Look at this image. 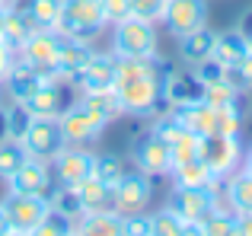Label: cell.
I'll return each instance as SVG.
<instances>
[{"label": "cell", "mask_w": 252, "mask_h": 236, "mask_svg": "<svg viewBox=\"0 0 252 236\" xmlns=\"http://www.w3.org/2000/svg\"><path fill=\"white\" fill-rule=\"evenodd\" d=\"M77 236H122V217L115 211H86L77 220Z\"/></svg>", "instance_id": "obj_20"}, {"label": "cell", "mask_w": 252, "mask_h": 236, "mask_svg": "<svg viewBox=\"0 0 252 236\" xmlns=\"http://www.w3.org/2000/svg\"><path fill=\"white\" fill-rule=\"evenodd\" d=\"M55 176L61 179V185L77 188L80 182H86L93 176V156L86 150H61L55 156Z\"/></svg>", "instance_id": "obj_15"}, {"label": "cell", "mask_w": 252, "mask_h": 236, "mask_svg": "<svg viewBox=\"0 0 252 236\" xmlns=\"http://www.w3.org/2000/svg\"><path fill=\"white\" fill-rule=\"evenodd\" d=\"M240 32L246 35V42H249V51H252V13H246V16H243V26H240Z\"/></svg>", "instance_id": "obj_43"}, {"label": "cell", "mask_w": 252, "mask_h": 236, "mask_svg": "<svg viewBox=\"0 0 252 236\" xmlns=\"http://www.w3.org/2000/svg\"><path fill=\"white\" fill-rule=\"evenodd\" d=\"M131 6V16L137 19H147V23H154V19H163V10H166V0H128Z\"/></svg>", "instance_id": "obj_38"}, {"label": "cell", "mask_w": 252, "mask_h": 236, "mask_svg": "<svg viewBox=\"0 0 252 236\" xmlns=\"http://www.w3.org/2000/svg\"><path fill=\"white\" fill-rule=\"evenodd\" d=\"M61 99H64L61 89H58L55 83L45 80L42 87H38L35 93L23 102V106L32 112V118H58V115H61Z\"/></svg>", "instance_id": "obj_24"}, {"label": "cell", "mask_w": 252, "mask_h": 236, "mask_svg": "<svg viewBox=\"0 0 252 236\" xmlns=\"http://www.w3.org/2000/svg\"><path fill=\"white\" fill-rule=\"evenodd\" d=\"M163 19H166L172 35L182 38V35H189V32H195V29L204 26L208 6H204V0H166Z\"/></svg>", "instance_id": "obj_9"}, {"label": "cell", "mask_w": 252, "mask_h": 236, "mask_svg": "<svg viewBox=\"0 0 252 236\" xmlns=\"http://www.w3.org/2000/svg\"><path fill=\"white\" fill-rule=\"evenodd\" d=\"M246 173H252V150H249V156H246Z\"/></svg>", "instance_id": "obj_47"}, {"label": "cell", "mask_w": 252, "mask_h": 236, "mask_svg": "<svg viewBox=\"0 0 252 236\" xmlns=\"http://www.w3.org/2000/svg\"><path fill=\"white\" fill-rule=\"evenodd\" d=\"M6 236H29V233H19V230H10Z\"/></svg>", "instance_id": "obj_48"}, {"label": "cell", "mask_w": 252, "mask_h": 236, "mask_svg": "<svg viewBox=\"0 0 252 236\" xmlns=\"http://www.w3.org/2000/svg\"><path fill=\"white\" fill-rule=\"evenodd\" d=\"M26 13L35 29H55L58 16H61V0H32Z\"/></svg>", "instance_id": "obj_31"}, {"label": "cell", "mask_w": 252, "mask_h": 236, "mask_svg": "<svg viewBox=\"0 0 252 236\" xmlns=\"http://www.w3.org/2000/svg\"><path fill=\"white\" fill-rule=\"evenodd\" d=\"M26 160H29V153H26V147L19 141L0 144V176H13Z\"/></svg>", "instance_id": "obj_35"}, {"label": "cell", "mask_w": 252, "mask_h": 236, "mask_svg": "<svg viewBox=\"0 0 252 236\" xmlns=\"http://www.w3.org/2000/svg\"><path fill=\"white\" fill-rule=\"evenodd\" d=\"M3 23H6V10L0 6V42H3Z\"/></svg>", "instance_id": "obj_46"}, {"label": "cell", "mask_w": 252, "mask_h": 236, "mask_svg": "<svg viewBox=\"0 0 252 236\" xmlns=\"http://www.w3.org/2000/svg\"><path fill=\"white\" fill-rule=\"evenodd\" d=\"M51 211L55 214H61V217H67V220H80L83 217V201H80V192L77 188H70V185H61L58 192H51Z\"/></svg>", "instance_id": "obj_27"}, {"label": "cell", "mask_w": 252, "mask_h": 236, "mask_svg": "<svg viewBox=\"0 0 252 236\" xmlns=\"http://www.w3.org/2000/svg\"><path fill=\"white\" fill-rule=\"evenodd\" d=\"M67 236H77V233H74V230H70V233H67Z\"/></svg>", "instance_id": "obj_49"}, {"label": "cell", "mask_w": 252, "mask_h": 236, "mask_svg": "<svg viewBox=\"0 0 252 236\" xmlns=\"http://www.w3.org/2000/svg\"><path fill=\"white\" fill-rule=\"evenodd\" d=\"M182 230H185V220L169 207H163L150 217V236H182Z\"/></svg>", "instance_id": "obj_34"}, {"label": "cell", "mask_w": 252, "mask_h": 236, "mask_svg": "<svg viewBox=\"0 0 252 236\" xmlns=\"http://www.w3.org/2000/svg\"><path fill=\"white\" fill-rule=\"evenodd\" d=\"M105 26L102 0H61V16L58 26L64 35L70 38H90Z\"/></svg>", "instance_id": "obj_2"}, {"label": "cell", "mask_w": 252, "mask_h": 236, "mask_svg": "<svg viewBox=\"0 0 252 236\" xmlns=\"http://www.w3.org/2000/svg\"><path fill=\"white\" fill-rule=\"evenodd\" d=\"M102 13H105V23H122L125 16H131V6L128 0H102Z\"/></svg>", "instance_id": "obj_40"}, {"label": "cell", "mask_w": 252, "mask_h": 236, "mask_svg": "<svg viewBox=\"0 0 252 236\" xmlns=\"http://www.w3.org/2000/svg\"><path fill=\"white\" fill-rule=\"evenodd\" d=\"M19 144L26 147V153H29L32 160H55V156L67 147L58 118H32L29 131L23 134Z\"/></svg>", "instance_id": "obj_4"}, {"label": "cell", "mask_w": 252, "mask_h": 236, "mask_svg": "<svg viewBox=\"0 0 252 236\" xmlns=\"http://www.w3.org/2000/svg\"><path fill=\"white\" fill-rule=\"evenodd\" d=\"M6 179H10V192H16V195H42V198L51 195V176H48V166L42 160H32L29 156Z\"/></svg>", "instance_id": "obj_12"}, {"label": "cell", "mask_w": 252, "mask_h": 236, "mask_svg": "<svg viewBox=\"0 0 252 236\" xmlns=\"http://www.w3.org/2000/svg\"><path fill=\"white\" fill-rule=\"evenodd\" d=\"M77 192H80L83 211H115V188L105 185L96 176H90L86 182H80Z\"/></svg>", "instance_id": "obj_21"}, {"label": "cell", "mask_w": 252, "mask_h": 236, "mask_svg": "<svg viewBox=\"0 0 252 236\" xmlns=\"http://www.w3.org/2000/svg\"><path fill=\"white\" fill-rule=\"evenodd\" d=\"M122 217V236H150V217L137 214H118Z\"/></svg>", "instance_id": "obj_39"}, {"label": "cell", "mask_w": 252, "mask_h": 236, "mask_svg": "<svg viewBox=\"0 0 252 236\" xmlns=\"http://www.w3.org/2000/svg\"><path fill=\"white\" fill-rule=\"evenodd\" d=\"M0 207H3L10 227L19 230V233H29L32 227H38L45 217H48V211H51L48 198H42V195H16V192L6 195Z\"/></svg>", "instance_id": "obj_5"}, {"label": "cell", "mask_w": 252, "mask_h": 236, "mask_svg": "<svg viewBox=\"0 0 252 236\" xmlns=\"http://www.w3.org/2000/svg\"><path fill=\"white\" fill-rule=\"evenodd\" d=\"M150 201V182L147 176L125 173L122 182L115 185V214H137Z\"/></svg>", "instance_id": "obj_13"}, {"label": "cell", "mask_w": 252, "mask_h": 236, "mask_svg": "<svg viewBox=\"0 0 252 236\" xmlns=\"http://www.w3.org/2000/svg\"><path fill=\"white\" fill-rule=\"evenodd\" d=\"M169 211H176L185 224H201L211 211H217V195L214 188H179L176 185Z\"/></svg>", "instance_id": "obj_7"}, {"label": "cell", "mask_w": 252, "mask_h": 236, "mask_svg": "<svg viewBox=\"0 0 252 236\" xmlns=\"http://www.w3.org/2000/svg\"><path fill=\"white\" fill-rule=\"evenodd\" d=\"M223 83H227L233 93H246V89H252V51L243 58V61L223 67Z\"/></svg>", "instance_id": "obj_30"}, {"label": "cell", "mask_w": 252, "mask_h": 236, "mask_svg": "<svg viewBox=\"0 0 252 236\" xmlns=\"http://www.w3.org/2000/svg\"><path fill=\"white\" fill-rule=\"evenodd\" d=\"M198 156L208 163V169L214 176H227L233 173L236 160H240V141H236V134H208L201 137V153Z\"/></svg>", "instance_id": "obj_8"}, {"label": "cell", "mask_w": 252, "mask_h": 236, "mask_svg": "<svg viewBox=\"0 0 252 236\" xmlns=\"http://www.w3.org/2000/svg\"><path fill=\"white\" fill-rule=\"evenodd\" d=\"M80 83H83V93L112 89V83H115V58H109V55H93L90 64H86L83 74H80Z\"/></svg>", "instance_id": "obj_17"}, {"label": "cell", "mask_w": 252, "mask_h": 236, "mask_svg": "<svg viewBox=\"0 0 252 236\" xmlns=\"http://www.w3.org/2000/svg\"><path fill=\"white\" fill-rule=\"evenodd\" d=\"M172 121H179L185 131L198 137H208L217 131V109L208 102H189V106H172Z\"/></svg>", "instance_id": "obj_14"}, {"label": "cell", "mask_w": 252, "mask_h": 236, "mask_svg": "<svg viewBox=\"0 0 252 236\" xmlns=\"http://www.w3.org/2000/svg\"><path fill=\"white\" fill-rule=\"evenodd\" d=\"M58 51H61V38L51 29H35L29 38L23 42V58L29 67L42 70V74H51L58 64Z\"/></svg>", "instance_id": "obj_10"}, {"label": "cell", "mask_w": 252, "mask_h": 236, "mask_svg": "<svg viewBox=\"0 0 252 236\" xmlns=\"http://www.w3.org/2000/svg\"><path fill=\"white\" fill-rule=\"evenodd\" d=\"M182 236H204V230H201V224H185Z\"/></svg>", "instance_id": "obj_44"}, {"label": "cell", "mask_w": 252, "mask_h": 236, "mask_svg": "<svg viewBox=\"0 0 252 236\" xmlns=\"http://www.w3.org/2000/svg\"><path fill=\"white\" fill-rule=\"evenodd\" d=\"M3 3H6V0H0V6H3Z\"/></svg>", "instance_id": "obj_50"}, {"label": "cell", "mask_w": 252, "mask_h": 236, "mask_svg": "<svg viewBox=\"0 0 252 236\" xmlns=\"http://www.w3.org/2000/svg\"><path fill=\"white\" fill-rule=\"evenodd\" d=\"M214 35H217V32H211L208 26L189 32V35H182V61L195 64V67L201 61H208V58L214 55Z\"/></svg>", "instance_id": "obj_25"}, {"label": "cell", "mask_w": 252, "mask_h": 236, "mask_svg": "<svg viewBox=\"0 0 252 236\" xmlns=\"http://www.w3.org/2000/svg\"><path fill=\"white\" fill-rule=\"evenodd\" d=\"M236 227L240 236H252V214H236Z\"/></svg>", "instance_id": "obj_42"}, {"label": "cell", "mask_w": 252, "mask_h": 236, "mask_svg": "<svg viewBox=\"0 0 252 236\" xmlns=\"http://www.w3.org/2000/svg\"><path fill=\"white\" fill-rule=\"evenodd\" d=\"M42 83H45V74L35 70V67H29V64L10 67V74H6V87H10V96L16 102H26L38 87H42Z\"/></svg>", "instance_id": "obj_23"}, {"label": "cell", "mask_w": 252, "mask_h": 236, "mask_svg": "<svg viewBox=\"0 0 252 236\" xmlns=\"http://www.w3.org/2000/svg\"><path fill=\"white\" fill-rule=\"evenodd\" d=\"M93 176H96V179H102L105 185L115 188L118 182H122V176H125V163H122V156H115V153L93 156Z\"/></svg>", "instance_id": "obj_32"}, {"label": "cell", "mask_w": 252, "mask_h": 236, "mask_svg": "<svg viewBox=\"0 0 252 236\" xmlns=\"http://www.w3.org/2000/svg\"><path fill=\"white\" fill-rule=\"evenodd\" d=\"M35 32V26H32L29 13H6V23H3V42L10 45V48H16V45H23L26 38Z\"/></svg>", "instance_id": "obj_29"}, {"label": "cell", "mask_w": 252, "mask_h": 236, "mask_svg": "<svg viewBox=\"0 0 252 236\" xmlns=\"http://www.w3.org/2000/svg\"><path fill=\"white\" fill-rule=\"evenodd\" d=\"M172 179H176L179 188H214L220 176H214L208 169V163H204L201 156H195V160H189V163L172 166Z\"/></svg>", "instance_id": "obj_18"}, {"label": "cell", "mask_w": 252, "mask_h": 236, "mask_svg": "<svg viewBox=\"0 0 252 236\" xmlns=\"http://www.w3.org/2000/svg\"><path fill=\"white\" fill-rule=\"evenodd\" d=\"M201 230H204V236H240L236 214H227V211H211L201 220Z\"/></svg>", "instance_id": "obj_33"}, {"label": "cell", "mask_w": 252, "mask_h": 236, "mask_svg": "<svg viewBox=\"0 0 252 236\" xmlns=\"http://www.w3.org/2000/svg\"><path fill=\"white\" fill-rule=\"evenodd\" d=\"M90 58H93L90 45H86L83 38H70V42H61L55 70H58V74H64V77H80L83 67L90 64Z\"/></svg>", "instance_id": "obj_19"}, {"label": "cell", "mask_w": 252, "mask_h": 236, "mask_svg": "<svg viewBox=\"0 0 252 236\" xmlns=\"http://www.w3.org/2000/svg\"><path fill=\"white\" fill-rule=\"evenodd\" d=\"M83 106L90 109L96 118H102V121H109V118L122 115V102H118L115 89H99V93H86Z\"/></svg>", "instance_id": "obj_28"}, {"label": "cell", "mask_w": 252, "mask_h": 236, "mask_svg": "<svg viewBox=\"0 0 252 236\" xmlns=\"http://www.w3.org/2000/svg\"><path fill=\"white\" fill-rule=\"evenodd\" d=\"M13 227H10V220H6V214H3V207H0V236H6Z\"/></svg>", "instance_id": "obj_45"}, {"label": "cell", "mask_w": 252, "mask_h": 236, "mask_svg": "<svg viewBox=\"0 0 252 236\" xmlns=\"http://www.w3.org/2000/svg\"><path fill=\"white\" fill-rule=\"evenodd\" d=\"M112 89H115L118 102H122V112L144 115L160 102L163 77L157 70L154 58H118Z\"/></svg>", "instance_id": "obj_1"}, {"label": "cell", "mask_w": 252, "mask_h": 236, "mask_svg": "<svg viewBox=\"0 0 252 236\" xmlns=\"http://www.w3.org/2000/svg\"><path fill=\"white\" fill-rule=\"evenodd\" d=\"M58 124H61V134L67 147H83V144H93L99 134H102V118H96L86 106H70L58 115Z\"/></svg>", "instance_id": "obj_6"}, {"label": "cell", "mask_w": 252, "mask_h": 236, "mask_svg": "<svg viewBox=\"0 0 252 236\" xmlns=\"http://www.w3.org/2000/svg\"><path fill=\"white\" fill-rule=\"evenodd\" d=\"M134 160H137V166H141L144 176H166V173H172V150H169V144L163 141L157 131L147 134L134 147Z\"/></svg>", "instance_id": "obj_11"}, {"label": "cell", "mask_w": 252, "mask_h": 236, "mask_svg": "<svg viewBox=\"0 0 252 236\" xmlns=\"http://www.w3.org/2000/svg\"><path fill=\"white\" fill-rule=\"evenodd\" d=\"M227 201L233 214H252V173H236L227 182Z\"/></svg>", "instance_id": "obj_26"}, {"label": "cell", "mask_w": 252, "mask_h": 236, "mask_svg": "<svg viewBox=\"0 0 252 236\" xmlns=\"http://www.w3.org/2000/svg\"><path fill=\"white\" fill-rule=\"evenodd\" d=\"M112 48L118 58H154L157 51V32L147 19L125 16L115 23V35H112Z\"/></svg>", "instance_id": "obj_3"}, {"label": "cell", "mask_w": 252, "mask_h": 236, "mask_svg": "<svg viewBox=\"0 0 252 236\" xmlns=\"http://www.w3.org/2000/svg\"><path fill=\"white\" fill-rule=\"evenodd\" d=\"M163 96L172 106H189V102L204 99V83L195 74H169L163 80Z\"/></svg>", "instance_id": "obj_16"}, {"label": "cell", "mask_w": 252, "mask_h": 236, "mask_svg": "<svg viewBox=\"0 0 252 236\" xmlns=\"http://www.w3.org/2000/svg\"><path fill=\"white\" fill-rule=\"evenodd\" d=\"M249 55V42H246V35H243L240 29H230V32H220V35H214V61L217 64H236V61H243V58Z\"/></svg>", "instance_id": "obj_22"}, {"label": "cell", "mask_w": 252, "mask_h": 236, "mask_svg": "<svg viewBox=\"0 0 252 236\" xmlns=\"http://www.w3.org/2000/svg\"><path fill=\"white\" fill-rule=\"evenodd\" d=\"M6 124H10V128H6V134H10L13 141H23V134L29 131V124H32V112L23 106V102H16V109L6 115Z\"/></svg>", "instance_id": "obj_37"}, {"label": "cell", "mask_w": 252, "mask_h": 236, "mask_svg": "<svg viewBox=\"0 0 252 236\" xmlns=\"http://www.w3.org/2000/svg\"><path fill=\"white\" fill-rule=\"evenodd\" d=\"M67 233H70V220L55 214V211H48V217L29 230V236H67Z\"/></svg>", "instance_id": "obj_36"}, {"label": "cell", "mask_w": 252, "mask_h": 236, "mask_svg": "<svg viewBox=\"0 0 252 236\" xmlns=\"http://www.w3.org/2000/svg\"><path fill=\"white\" fill-rule=\"evenodd\" d=\"M10 67H13V58H10V45H6V42H0V80H3V77L10 74Z\"/></svg>", "instance_id": "obj_41"}]
</instances>
